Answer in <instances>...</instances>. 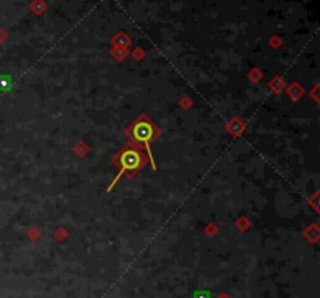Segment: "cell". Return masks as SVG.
Listing matches in <instances>:
<instances>
[{"label":"cell","instance_id":"cell-3","mask_svg":"<svg viewBox=\"0 0 320 298\" xmlns=\"http://www.w3.org/2000/svg\"><path fill=\"white\" fill-rule=\"evenodd\" d=\"M11 86H13L11 77H9V75H0V91L6 92V91L11 89Z\"/></svg>","mask_w":320,"mask_h":298},{"label":"cell","instance_id":"cell-1","mask_svg":"<svg viewBox=\"0 0 320 298\" xmlns=\"http://www.w3.org/2000/svg\"><path fill=\"white\" fill-rule=\"evenodd\" d=\"M141 164H142V156L139 155V152L133 150V148H128V150H125L121 155V158H119V166H121V167H119V176L124 175L125 172H135V170H137V169L141 167ZM117 178L113 181V186L116 184Z\"/></svg>","mask_w":320,"mask_h":298},{"label":"cell","instance_id":"cell-2","mask_svg":"<svg viewBox=\"0 0 320 298\" xmlns=\"http://www.w3.org/2000/svg\"><path fill=\"white\" fill-rule=\"evenodd\" d=\"M133 136H135L136 141L145 144L147 148H148L150 141H152L153 136H155V128H153V125L150 124L148 121H144V119H142V121H139V122L135 125V128H133Z\"/></svg>","mask_w":320,"mask_h":298}]
</instances>
